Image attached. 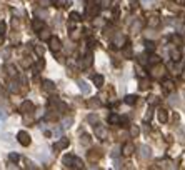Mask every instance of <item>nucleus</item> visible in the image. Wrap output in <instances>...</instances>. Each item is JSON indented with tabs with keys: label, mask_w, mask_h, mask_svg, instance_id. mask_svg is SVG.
<instances>
[{
	"label": "nucleus",
	"mask_w": 185,
	"mask_h": 170,
	"mask_svg": "<svg viewBox=\"0 0 185 170\" xmlns=\"http://www.w3.org/2000/svg\"><path fill=\"white\" fill-rule=\"evenodd\" d=\"M17 140H19V143L23 145V147H28V145H30V135H28L25 130H20V132L17 133Z\"/></svg>",
	"instance_id": "f257e3e1"
},
{
	"label": "nucleus",
	"mask_w": 185,
	"mask_h": 170,
	"mask_svg": "<svg viewBox=\"0 0 185 170\" xmlns=\"http://www.w3.org/2000/svg\"><path fill=\"white\" fill-rule=\"evenodd\" d=\"M48 47H50L52 52H59L62 48V42H60L59 37H48Z\"/></svg>",
	"instance_id": "f03ea898"
},
{
	"label": "nucleus",
	"mask_w": 185,
	"mask_h": 170,
	"mask_svg": "<svg viewBox=\"0 0 185 170\" xmlns=\"http://www.w3.org/2000/svg\"><path fill=\"white\" fill-rule=\"evenodd\" d=\"M34 112V104H32L30 100H25L22 102V105H20V113L22 115H28V113Z\"/></svg>",
	"instance_id": "7ed1b4c3"
},
{
	"label": "nucleus",
	"mask_w": 185,
	"mask_h": 170,
	"mask_svg": "<svg viewBox=\"0 0 185 170\" xmlns=\"http://www.w3.org/2000/svg\"><path fill=\"white\" fill-rule=\"evenodd\" d=\"M138 157H140V160H147V158H150V147L142 145V147L138 148Z\"/></svg>",
	"instance_id": "20e7f679"
},
{
	"label": "nucleus",
	"mask_w": 185,
	"mask_h": 170,
	"mask_svg": "<svg viewBox=\"0 0 185 170\" xmlns=\"http://www.w3.org/2000/svg\"><path fill=\"white\" fill-rule=\"evenodd\" d=\"M95 135H97L98 139L105 140V139H107V135H109V132H107L105 127H102V125H95Z\"/></svg>",
	"instance_id": "39448f33"
},
{
	"label": "nucleus",
	"mask_w": 185,
	"mask_h": 170,
	"mask_svg": "<svg viewBox=\"0 0 185 170\" xmlns=\"http://www.w3.org/2000/svg\"><path fill=\"white\" fill-rule=\"evenodd\" d=\"M92 63H94V54H92V52H88V54L84 57V62H82V67H84V69H88V67H90Z\"/></svg>",
	"instance_id": "423d86ee"
},
{
	"label": "nucleus",
	"mask_w": 185,
	"mask_h": 170,
	"mask_svg": "<svg viewBox=\"0 0 185 170\" xmlns=\"http://www.w3.org/2000/svg\"><path fill=\"white\" fill-rule=\"evenodd\" d=\"M152 75H154L155 79H162V77L165 75V67H162V65H158V63H157V69H154Z\"/></svg>",
	"instance_id": "0eeeda50"
},
{
	"label": "nucleus",
	"mask_w": 185,
	"mask_h": 170,
	"mask_svg": "<svg viewBox=\"0 0 185 170\" xmlns=\"http://www.w3.org/2000/svg\"><path fill=\"white\" fill-rule=\"evenodd\" d=\"M133 150H135V145L132 143V142H129V143L123 145L122 154H123V155H132V154H133Z\"/></svg>",
	"instance_id": "6e6552de"
},
{
	"label": "nucleus",
	"mask_w": 185,
	"mask_h": 170,
	"mask_svg": "<svg viewBox=\"0 0 185 170\" xmlns=\"http://www.w3.org/2000/svg\"><path fill=\"white\" fill-rule=\"evenodd\" d=\"M65 147H69V140H67V139H62V140H59L55 145H53V150L59 152V150H62V148H65Z\"/></svg>",
	"instance_id": "1a4fd4ad"
},
{
	"label": "nucleus",
	"mask_w": 185,
	"mask_h": 170,
	"mask_svg": "<svg viewBox=\"0 0 185 170\" xmlns=\"http://www.w3.org/2000/svg\"><path fill=\"white\" fill-rule=\"evenodd\" d=\"M32 27H34V30L35 32H38V30H42L45 25H44V19H37V20H34L32 22Z\"/></svg>",
	"instance_id": "9d476101"
},
{
	"label": "nucleus",
	"mask_w": 185,
	"mask_h": 170,
	"mask_svg": "<svg viewBox=\"0 0 185 170\" xmlns=\"http://www.w3.org/2000/svg\"><path fill=\"white\" fill-rule=\"evenodd\" d=\"M87 105H88L90 108H98V107H100V98H98V97L90 98V100L87 102Z\"/></svg>",
	"instance_id": "9b49d317"
},
{
	"label": "nucleus",
	"mask_w": 185,
	"mask_h": 170,
	"mask_svg": "<svg viewBox=\"0 0 185 170\" xmlns=\"http://www.w3.org/2000/svg\"><path fill=\"white\" fill-rule=\"evenodd\" d=\"M157 119H158V122L165 123L167 120H169V113H167V110H158V113H157Z\"/></svg>",
	"instance_id": "f8f14e48"
},
{
	"label": "nucleus",
	"mask_w": 185,
	"mask_h": 170,
	"mask_svg": "<svg viewBox=\"0 0 185 170\" xmlns=\"http://www.w3.org/2000/svg\"><path fill=\"white\" fill-rule=\"evenodd\" d=\"M38 37H40L42 40H48V37H50V30L44 27L42 30H38Z\"/></svg>",
	"instance_id": "ddd939ff"
},
{
	"label": "nucleus",
	"mask_w": 185,
	"mask_h": 170,
	"mask_svg": "<svg viewBox=\"0 0 185 170\" xmlns=\"http://www.w3.org/2000/svg\"><path fill=\"white\" fill-rule=\"evenodd\" d=\"M79 88L84 94H88V92H90V85L85 82V80H79Z\"/></svg>",
	"instance_id": "4468645a"
},
{
	"label": "nucleus",
	"mask_w": 185,
	"mask_h": 170,
	"mask_svg": "<svg viewBox=\"0 0 185 170\" xmlns=\"http://www.w3.org/2000/svg\"><path fill=\"white\" fill-rule=\"evenodd\" d=\"M173 88H175V85H173V82L172 80H165L163 82V90L169 94V92H173Z\"/></svg>",
	"instance_id": "2eb2a0df"
},
{
	"label": "nucleus",
	"mask_w": 185,
	"mask_h": 170,
	"mask_svg": "<svg viewBox=\"0 0 185 170\" xmlns=\"http://www.w3.org/2000/svg\"><path fill=\"white\" fill-rule=\"evenodd\" d=\"M113 44H115L117 47H123V45H125V37H123V35H117V37L113 38Z\"/></svg>",
	"instance_id": "dca6fc26"
},
{
	"label": "nucleus",
	"mask_w": 185,
	"mask_h": 170,
	"mask_svg": "<svg viewBox=\"0 0 185 170\" xmlns=\"http://www.w3.org/2000/svg\"><path fill=\"white\" fill-rule=\"evenodd\" d=\"M44 90L45 92H53V90H55V83L50 82V80H45V82H44Z\"/></svg>",
	"instance_id": "f3484780"
},
{
	"label": "nucleus",
	"mask_w": 185,
	"mask_h": 170,
	"mask_svg": "<svg viewBox=\"0 0 185 170\" xmlns=\"http://www.w3.org/2000/svg\"><path fill=\"white\" fill-rule=\"evenodd\" d=\"M63 165L65 167H72V162H73V155H65V157L62 158Z\"/></svg>",
	"instance_id": "a211bd4d"
},
{
	"label": "nucleus",
	"mask_w": 185,
	"mask_h": 170,
	"mask_svg": "<svg viewBox=\"0 0 185 170\" xmlns=\"http://www.w3.org/2000/svg\"><path fill=\"white\" fill-rule=\"evenodd\" d=\"M52 3H53L55 7H69V5H70L69 0H52Z\"/></svg>",
	"instance_id": "6ab92c4d"
},
{
	"label": "nucleus",
	"mask_w": 185,
	"mask_h": 170,
	"mask_svg": "<svg viewBox=\"0 0 185 170\" xmlns=\"http://www.w3.org/2000/svg\"><path fill=\"white\" fill-rule=\"evenodd\" d=\"M9 90L13 92V94H17V92H19V82H17V80H12V82L9 83Z\"/></svg>",
	"instance_id": "aec40b11"
},
{
	"label": "nucleus",
	"mask_w": 185,
	"mask_h": 170,
	"mask_svg": "<svg viewBox=\"0 0 185 170\" xmlns=\"http://www.w3.org/2000/svg\"><path fill=\"white\" fill-rule=\"evenodd\" d=\"M72 167H75V168H82V167H84V162H82L79 157H75V155H73V162H72Z\"/></svg>",
	"instance_id": "412c9836"
},
{
	"label": "nucleus",
	"mask_w": 185,
	"mask_h": 170,
	"mask_svg": "<svg viewBox=\"0 0 185 170\" xmlns=\"http://www.w3.org/2000/svg\"><path fill=\"white\" fill-rule=\"evenodd\" d=\"M94 83H95V87H102V85H104V77L102 75H94Z\"/></svg>",
	"instance_id": "4be33fe9"
},
{
	"label": "nucleus",
	"mask_w": 185,
	"mask_h": 170,
	"mask_svg": "<svg viewBox=\"0 0 185 170\" xmlns=\"http://www.w3.org/2000/svg\"><path fill=\"white\" fill-rule=\"evenodd\" d=\"M147 62L152 63V65H157V63H160V57H158V55H150V57L147 58Z\"/></svg>",
	"instance_id": "5701e85b"
},
{
	"label": "nucleus",
	"mask_w": 185,
	"mask_h": 170,
	"mask_svg": "<svg viewBox=\"0 0 185 170\" xmlns=\"http://www.w3.org/2000/svg\"><path fill=\"white\" fill-rule=\"evenodd\" d=\"M155 47H157V45H155V42H152V40H145V48H147L148 52H154V50H155Z\"/></svg>",
	"instance_id": "b1692460"
},
{
	"label": "nucleus",
	"mask_w": 185,
	"mask_h": 170,
	"mask_svg": "<svg viewBox=\"0 0 185 170\" xmlns=\"http://www.w3.org/2000/svg\"><path fill=\"white\" fill-rule=\"evenodd\" d=\"M123 102H125L127 105H133L135 102H137V97H135V95H127L125 100H123Z\"/></svg>",
	"instance_id": "393cba45"
},
{
	"label": "nucleus",
	"mask_w": 185,
	"mask_h": 170,
	"mask_svg": "<svg viewBox=\"0 0 185 170\" xmlns=\"http://www.w3.org/2000/svg\"><path fill=\"white\" fill-rule=\"evenodd\" d=\"M140 28H142V20H137V22L132 25V32H133V34H138V32H140Z\"/></svg>",
	"instance_id": "a878e982"
},
{
	"label": "nucleus",
	"mask_w": 185,
	"mask_h": 170,
	"mask_svg": "<svg viewBox=\"0 0 185 170\" xmlns=\"http://www.w3.org/2000/svg\"><path fill=\"white\" fill-rule=\"evenodd\" d=\"M148 87H150V82H148L147 79L140 80V85H138V88H140V90H147Z\"/></svg>",
	"instance_id": "bb28decb"
},
{
	"label": "nucleus",
	"mask_w": 185,
	"mask_h": 170,
	"mask_svg": "<svg viewBox=\"0 0 185 170\" xmlns=\"http://www.w3.org/2000/svg\"><path fill=\"white\" fill-rule=\"evenodd\" d=\"M138 133H140V129H138L137 125H130V135H132V137H137Z\"/></svg>",
	"instance_id": "cd10ccee"
},
{
	"label": "nucleus",
	"mask_w": 185,
	"mask_h": 170,
	"mask_svg": "<svg viewBox=\"0 0 185 170\" xmlns=\"http://www.w3.org/2000/svg\"><path fill=\"white\" fill-rule=\"evenodd\" d=\"M160 102V98L157 97V95H150V97H148V104L150 105H157Z\"/></svg>",
	"instance_id": "c85d7f7f"
},
{
	"label": "nucleus",
	"mask_w": 185,
	"mask_h": 170,
	"mask_svg": "<svg viewBox=\"0 0 185 170\" xmlns=\"http://www.w3.org/2000/svg\"><path fill=\"white\" fill-rule=\"evenodd\" d=\"M9 160L10 162H19L20 160V155L15 154V152H12V154H9Z\"/></svg>",
	"instance_id": "c756f323"
},
{
	"label": "nucleus",
	"mask_w": 185,
	"mask_h": 170,
	"mask_svg": "<svg viewBox=\"0 0 185 170\" xmlns=\"http://www.w3.org/2000/svg\"><path fill=\"white\" fill-rule=\"evenodd\" d=\"M170 55H172L173 62H179V60H180V52L179 50H172V54H170Z\"/></svg>",
	"instance_id": "7c9ffc66"
},
{
	"label": "nucleus",
	"mask_w": 185,
	"mask_h": 170,
	"mask_svg": "<svg viewBox=\"0 0 185 170\" xmlns=\"http://www.w3.org/2000/svg\"><path fill=\"white\" fill-rule=\"evenodd\" d=\"M88 123H97L98 122V117L97 115H95V113H92V115H88Z\"/></svg>",
	"instance_id": "2f4dec72"
},
{
	"label": "nucleus",
	"mask_w": 185,
	"mask_h": 170,
	"mask_svg": "<svg viewBox=\"0 0 185 170\" xmlns=\"http://www.w3.org/2000/svg\"><path fill=\"white\" fill-rule=\"evenodd\" d=\"M52 3V0H38V5L42 7V9H45V7H48Z\"/></svg>",
	"instance_id": "473e14b6"
},
{
	"label": "nucleus",
	"mask_w": 185,
	"mask_h": 170,
	"mask_svg": "<svg viewBox=\"0 0 185 170\" xmlns=\"http://www.w3.org/2000/svg\"><path fill=\"white\" fill-rule=\"evenodd\" d=\"M125 50H123V54H125V57H130L132 55V47H130V44H125Z\"/></svg>",
	"instance_id": "72a5a7b5"
},
{
	"label": "nucleus",
	"mask_w": 185,
	"mask_h": 170,
	"mask_svg": "<svg viewBox=\"0 0 185 170\" xmlns=\"http://www.w3.org/2000/svg\"><path fill=\"white\" fill-rule=\"evenodd\" d=\"M70 19H72V20H75V22H80V15H79V13H77V12H72V13H70Z\"/></svg>",
	"instance_id": "f704fd0d"
},
{
	"label": "nucleus",
	"mask_w": 185,
	"mask_h": 170,
	"mask_svg": "<svg viewBox=\"0 0 185 170\" xmlns=\"http://www.w3.org/2000/svg\"><path fill=\"white\" fill-rule=\"evenodd\" d=\"M172 42H173V44H177V45H180V44H182V38H180V35H173Z\"/></svg>",
	"instance_id": "c9c22d12"
},
{
	"label": "nucleus",
	"mask_w": 185,
	"mask_h": 170,
	"mask_svg": "<svg viewBox=\"0 0 185 170\" xmlns=\"http://www.w3.org/2000/svg\"><path fill=\"white\" fill-rule=\"evenodd\" d=\"M35 52H37L38 55H44V52H45V48L42 47V45H35Z\"/></svg>",
	"instance_id": "e433bc0d"
},
{
	"label": "nucleus",
	"mask_w": 185,
	"mask_h": 170,
	"mask_svg": "<svg viewBox=\"0 0 185 170\" xmlns=\"http://www.w3.org/2000/svg\"><path fill=\"white\" fill-rule=\"evenodd\" d=\"M72 122H73L72 119H65V120H63V122H62V125L65 127V129H69V127L72 125Z\"/></svg>",
	"instance_id": "4c0bfd02"
},
{
	"label": "nucleus",
	"mask_w": 185,
	"mask_h": 170,
	"mask_svg": "<svg viewBox=\"0 0 185 170\" xmlns=\"http://www.w3.org/2000/svg\"><path fill=\"white\" fill-rule=\"evenodd\" d=\"M70 38H75V40H77V38H80V34H79V30H75V32H70Z\"/></svg>",
	"instance_id": "58836bf2"
},
{
	"label": "nucleus",
	"mask_w": 185,
	"mask_h": 170,
	"mask_svg": "<svg viewBox=\"0 0 185 170\" xmlns=\"http://www.w3.org/2000/svg\"><path fill=\"white\" fill-rule=\"evenodd\" d=\"M44 67H45V62H44V60H38V62H37V70H42ZM37 70H35V72H37Z\"/></svg>",
	"instance_id": "ea45409f"
},
{
	"label": "nucleus",
	"mask_w": 185,
	"mask_h": 170,
	"mask_svg": "<svg viewBox=\"0 0 185 170\" xmlns=\"http://www.w3.org/2000/svg\"><path fill=\"white\" fill-rule=\"evenodd\" d=\"M148 23H150V27H155V25H158V19H157V17H152V20H150V22H148Z\"/></svg>",
	"instance_id": "a19ab883"
},
{
	"label": "nucleus",
	"mask_w": 185,
	"mask_h": 170,
	"mask_svg": "<svg viewBox=\"0 0 185 170\" xmlns=\"http://www.w3.org/2000/svg\"><path fill=\"white\" fill-rule=\"evenodd\" d=\"M82 143H84V145L90 143V137H88V135H84V137H82Z\"/></svg>",
	"instance_id": "79ce46f5"
},
{
	"label": "nucleus",
	"mask_w": 185,
	"mask_h": 170,
	"mask_svg": "<svg viewBox=\"0 0 185 170\" xmlns=\"http://www.w3.org/2000/svg\"><path fill=\"white\" fill-rule=\"evenodd\" d=\"M5 30H7V25H5V22H0V34H5Z\"/></svg>",
	"instance_id": "37998d69"
},
{
	"label": "nucleus",
	"mask_w": 185,
	"mask_h": 170,
	"mask_svg": "<svg viewBox=\"0 0 185 170\" xmlns=\"http://www.w3.org/2000/svg\"><path fill=\"white\" fill-rule=\"evenodd\" d=\"M110 123H119V117L112 115V117H110Z\"/></svg>",
	"instance_id": "c03bdc74"
},
{
	"label": "nucleus",
	"mask_w": 185,
	"mask_h": 170,
	"mask_svg": "<svg viewBox=\"0 0 185 170\" xmlns=\"http://www.w3.org/2000/svg\"><path fill=\"white\" fill-rule=\"evenodd\" d=\"M119 148H113V152H112V158H117V157H119Z\"/></svg>",
	"instance_id": "a18cd8bd"
},
{
	"label": "nucleus",
	"mask_w": 185,
	"mask_h": 170,
	"mask_svg": "<svg viewBox=\"0 0 185 170\" xmlns=\"http://www.w3.org/2000/svg\"><path fill=\"white\" fill-rule=\"evenodd\" d=\"M30 63H32V62H30V58L27 57V58H23V63H22V65H23V67H28Z\"/></svg>",
	"instance_id": "49530a36"
},
{
	"label": "nucleus",
	"mask_w": 185,
	"mask_h": 170,
	"mask_svg": "<svg viewBox=\"0 0 185 170\" xmlns=\"http://www.w3.org/2000/svg\"><path fill=\"white\" fill-rule=\"evenodd\" d=\"M138 62H140V63H144V65H145V63H147V57H138Z\"/></svg>",
	"instance_id": "de8ad7c7"
},
{
	"label": "nucleus",
	"mask_w": 185,
	"mask_h": 170,
	"mask_svg": "<svg viewBox=\"0 0 185 170\" xmlns=\"http://www.w3.org/2000/svg\"><path fill=\"white\" fill-rule=\"evenodd\" d=\"M69 28H70V30L75 28V20H70V22H69Z\"/></svg>",
	"instance_id": "09e8293b"
},
{
	"label": "nucleus",
	"mask_w": 185,
	"mask_h": 170,
	"mask_svg": "<svg viewBox=\"0 0 185 170\" xmlns=\"http://www.w3.org/2000/svg\"><path fill=\"white\" fill-rule=\"evenodd\" d=\"M9 73H10V75H12V77H13V75H15V73H17V72H15V69H13L12 65L9 67Z\"/></svg>",
	"instance_id": "8fccbe9b"
},
{
	"label": "nucleus",
	"mask_w": 185,
	"mask_h": 170,
	"mask_svg": "<svg viewBox=\"0 0 185 170\" xmlns=\"http://www.w3.org/2000/svg\"><path fill=\"white\" fill-rule=\"evenodd\" d=\"M150 119H152V110L147 112V115H145V120H150Z\"/></svg>",
	"instance_id": "3c124183"
},
{
	"label": "nucleus",
	"mask_w": 185,
	"mask_h": 170,
	"mask_svg": "<svg viewBox=\"0 0 185 170\" xmlns=\"http://www.w3.org/2000/svg\"><path fill=\"white\" fill-rule=\"evenodd\" d=\"M3 119H5V113H2V112H0V120H3Z\"/></svg>",
	"instance_id": "603ef678"
},
{
	"label": "nucleus",
	"mask_w": 185,
	"mask_h": 170,
	"mask_svg": "<svg viewBox=\"0 0 185 170\" xmlns=\"http://www.w3.org/2000/svg\"><path fill=\"white\" fill-rule=\"evenodd\" d=\"M2 42H3V35L0 34V45H2Z\"/></svg>",
	"instance_id": "864d4df0"
},
{
	"label": "nucleus",
	"mask_w": 185,
	"mask_h": 170,
	"mask_svg": "<svg viewBox=\"0 0 185 170\" xmlns=\"http://www.w3.org/2000/svg\"><path fill=\"white\" fill-rule=\"evenodd\" d=\"M177 2H179V3H185V0H177Z\"/></svg>",
	"instance_id": "5fc2aeb1"
},
{
	"label": "nucleus",
	"mask_w": 185,
	"mask_h": 170,
	"mask_svg": "<svg viewBox=\"0 0 185 170\" xmlns=\"http://www.w3.org/2000/svg\"><path fill=\"white\" fill-rule=\"evenodd\" d=\"M0 92H2V85H0Z\"/></svg>",
	"instance_id": "6e6d98bb"
},
{
	"label": "nucleus",
	"mask_w": 185,
	"mask_h": 170,
	"mask_svg": "<svg viewBox=\"0 0 185 170\" xmlns=\"http://www.w3.org/2000/svg\"><path fill=\"white\" fill-rule=\"evenodd\" d=\"M132 2H135V0H132Z\"/></svg>",
	"instance_id": "4d7b16f0"
}]
</instances>
